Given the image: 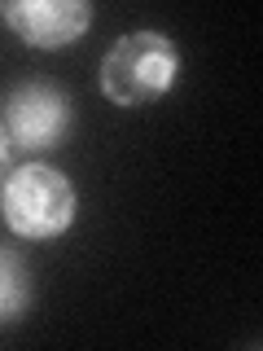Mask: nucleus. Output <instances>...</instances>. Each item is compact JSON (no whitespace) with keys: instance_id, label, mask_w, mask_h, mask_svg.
Masks as SVG:
<instances>
[{"instance_id":"4","label":"nucleus","mask_w":263,"mask_h":351,"mask_svg":"<svg viewBox=\"0 0 263 351\" xmlns=\"http://www.w3.org/2000/svg\"><path fill=\"white\" fill-rule=\"evenodd\" d=\"M0 18L31 49H71L92 27L88 0H14L0 5Z\"/></svg>"},{"instance_id":"6","label":"nucleus","mask_w":263,"mask_h":351,"mask_svg":"<svg viewBox=\"0 0 263 351\" xmlns=\"http://www.w3.org/2000/svg\"><path fill=\"white\" fill-rule=\"evenodd\" d=\"M9 176V136H5V123H0V184Z\"/></svg>"},{"instance_id":"3","label":"nucleus","mask_w":263,"mask_h":351,"mask_svg":"<svg viewBox=\"0 0 263 351\" xmlns=\"http://www.w3.org/2000/svg\"><path fill=\"white\" fill-rule=\"evenodd\" d=\"M0 123H5L9 145H18V149H53L66 132H71L75 110H71V97H66L58 84L27 80L5 97Z\"/></svg>"},{"instance_id":"1","label":"nucleus","mask_w":263,"mask_h":351,"mask_svg":"<svg viewBox=\"0 0 263 351\" xmlns=\"http://www.w3.org/2000/svg\"><path fill=\"white\" fill-rule=\"evenodd\" d=\"M180 84V49L162 31H127L101 58V93L118 110H140Z\"/></svg>"},{"instance_id":"2","label":"nucleus","mask_w":263,"mask_h":351,"mask_svg":"<svg viewBox=\"0 0 263 351\" xmlns=\"http://www.w3.org/2000/svg\"><path fill=\"white\" fill-rule=\"evenodd\" d=\"M0 211L9 233L22 241H53L79 215V193L71 176H62L49 162H22L0 184Z\"/></svg>"},{"instance_id":"5","label":"nucleus","mask_w":263,"mask_h":351,"mask_svg":"<svg viewBox=\"0 0 263 351\" xmlns=\"http://www.w3.org/2000/svg\"><path fill=\"white\" fill-rule=\"evenodd\" d=\"M36 303V277L14 246H0V325H14Z\"/></svg>"}]
</instances>
